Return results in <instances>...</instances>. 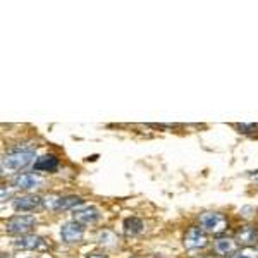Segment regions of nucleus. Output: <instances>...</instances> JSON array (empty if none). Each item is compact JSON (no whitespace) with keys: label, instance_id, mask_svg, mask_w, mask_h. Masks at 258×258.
<instances>
[{"label":"nucleus","instance_id":"nucleus-1","mask_svg":"<svg viewBox=\"0 0 258 258\" xmlns=\"http://www.w3.org/2000/svg\"><path fill=\"white\" fill-rule=\"evenodd\" d=\"M35 160V148L30 150H12L2 159V172L4 174H12V172H19V170L26 169L28 165L33 164Z\"/></svg>","mask_w":258,"mask_h":258},{"label":"nucleus","instance_id":"nucleus-2","mask_svg":"<svg viewBox=\"0 0 258 258\" xmlns=\"http://www.w3.org/2000/svg\"><path fill=\"white\" fill-rule=\"evenodd\" d=\"M85 203V200L78 195H68V197H55V195H48L47 198H43V207L50 212H60V210H76L78 207H81Z\"/></svg>","mask_w":258,"mask_h":258},{"label":"nucleus","instance_id":"nucleus-3","mask_svg":"<svg viewBox=\"0 0 258 258\" xmlns=\"http://www.w3.org/2000/svg\"><path fill=\"white\" fill-rule=\"evenodd\" d=\"M198 220L203 231L210 232V234H222L229 226L227 217L220 212H205V214L200 215Z\"/></svg>","mask_w":258,"mask_h":258},{"label":"nucleus","instance_id":"nucleus-4","mask_svg":"<svg viewBox=\"0 0 258 258\" xmlns=\"http://www.w3.org/2000/svg\"><path fill=\"white\" fill-rule=\"evenodd\" d=\"M36 224V217L35 215H14L6 222V231L9 234H18V236H24L35 227Z\"/></svg>","mask_w":258,"mask_h":258},{"label":"nucleus","instance_id":"nucleus-5","mask_svg":"<svg viewBox=\"0 0 258 258\" xmlns=\"http://www.w3.org/2000/svg\"><path fill=\"white\" fill-rule=\"evenodd\" d=\"M207 246H209V236H207V232L198 226L189 227L184 236V248L195 251V249H203Z\"/></svg>","mask_w":258,"mask_h":258},{"label":"nucleus","instance_id":"nucleus-6","mask_svg":"<svg viewBox=\"0 0 258 258\" xmlns=\"http://www.w3.org/2000/svg\"><path fill=\"white\" fill-rule=\"evenodd\" d=\"M16 249H30V251H35V249H45L47 248V243H45L43 238L36 234H24V236H19L12 241Z\"/></svg>","mask_w":258,"mask_h":258},{"label":"nucleus","instance_id":"nucleus-7","mask_svg":"<svg viewBox=\"0 0 258 258\" xmlns=\"http://www.w3.org/2000/svg\"><path fill=\"white\" fill-rule=\"evenodd\" d=\"M85 236V227L81 224H78L76 220H71V222L62 224L60 227V238L64 243H78Z\"/></svg>","mask_w":258,"mask_h":258},{"label":"nucleus","instance_id":"nucleus-8","mask_svg":"<svg viewBox=\"0 0 258 258\" xmlns=\"http://www.w3.org/2000/svg\"><path fill=\"white\" fill-rule=\"evenodd\" d=\"M100 212L97 207H81V209H76L73 214V220H76L81 226H93L100 220Z\"/></svg>","mask_w":258,"mask_h":258},{"label":"nucleus","instance_id":"nucleus-9","mask_svg":"<svg viewBox=\"0 0 258 258\" xmlns=\"http://www.w3.org/2000/svg\"><path fill=\"white\" fill-rule=\"evenodd\" d=\"M236 241L244 248H255L258 244V227L256 226H243L236 231Z\"/></svg>","mask_w":258,"mask_h":258},{"label":"nucleus","instance_id":"nucleus-10","mask_svg":"<svg viewBox=\"0 0 258 258\" xmlns=\"http://www.w3.org/2000/svg\"><path fill=\"white\" fill-rule=\"evenodd\" d=\"M43 205V198L38 197V195H24V197H19L14 200L12 207H14L16 212H33Z\"/></svg>","mask_w":258,"mask_h":258},{"label":"nucleus","instance_id":"nucleus-11","mask_svg":"<svg viewBox=\"0 0 258 258\" xmlns=\"http://www.w3.org/2000/svg\"><path fill=\"white\" fill-rule=\"evenodd\" d=\"M12 184L19 189H35L43 186V179L38 174H18L12 177Z\"/></svg>","mask_w":258,"mask_h":258},{"label":"nucleus","instance_id":"nucleus-12","mask_svg":"<svg viewBox=\"0 0 258 258\" xmlns=\"http://www.w3.org/2000/svg\"><path fill=\"white\" fill-rule=\"evenodd\" d=\"M214 249L220 256H229V255L234 256L238 253V241L227 238V236H220V238L214 241Z\"/></svg>","mask_w":258,"mask_h":258},{"label":"nucleus","instance_id":"nucleus-13","mask_svg":"<svg viewBox=\"0 0 258 258\" xmlns=\"http://www.w3.org/2000/svg\"><path fill=\"white\" fill-rule=\"evenodd\" d=\"M35 170H45V172H55L59 169V159L55 155H43L33 164Z\"/></svg>","mask_w":258,"mask_h":258},{"label":"nucleus","instance_id":"nucleus-14","mask_svg":"<svg viewBox=\"0 0 258 258\" xmlns=\"http://www.w3.org/2000/svg\"><path fill=\"white\" fill-rule=\"evenodd\" d=\"M122 227H124V234L126 236H138L143 232L145 224H143V220L138 217H127L124 220Z\"/></svg>","mask_w":258,"mask_h":258},{"label":"nucleus","instance_id":"nucleus-15","mask_svg":"<svg viewBox=\"0 0 258 258\" xmlns=\"http://www.w3.org/2000/svg\"><path fill=\"white\" fill-rule=\"evenodd\" d=\"M232 258H258V249L255 248H243L239 249Z\"/></svg>","mask_w":258,"mask_h":258},{"label":"nucleus","instance_id":"nucleus-16","mask_svg":"<svg viewBox=\"0 0 258 258\" xmlns=\"http://www.w3.org/2000/svg\"><path fill=\"white\" fill-rule=\"evenodd\" d=\"M236 127L239 129V133H253L258 126L256 124H238Z\"/></svg>","mask_w":258,"mask_h":258},{"label":"nucleus","instance_id":"nucleus-17","mask_svg":"<svg viewBox=\"0 0 258 258\" xmlns=\"http://www.w3.org/2000/svg\"><path fill=\"white\" fill-rule=\"evenodd\" d=\"M6 197H11V189H7L6 186H2V200L6 202Z\"/></svg>","mask_w":258,"mask_h":258},{"label":"nucleus","instance_id":"nucleus-18","mask_svg":"<svg viewBox=\"0 0 258 258\" xmlns=\"http://www.w3.org/2000/svg\"><path fill=\"white\" fill-rule=\"evenodd\" d=\"M248 176L251 177V179H256V181H258V170H253V172H249Z\"/></svg>","mask_w":258,"mask_h":258},{"label":"nucleus","instance_id":"nucleus-19","mask_svg":"<svg viewBox=\"0 0 258 258\" xmlns=\"http://www.w3.org/2000/svg\"><path fill=\"white\" fill-rule=\"evenodd\" d=\"M88 258H107L105 255H100V253H95V255H90Z\"/></svg>","mask_w":258,"mask_h":258}]
</instances>
